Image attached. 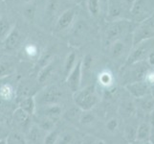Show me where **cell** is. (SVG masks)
<instances>
[{"mask_svg":"<svg viewBox=\"0 0 154 144\" xmlns=\"http://www.w3.org/2000/svg\"><path fill=\"white\" fill-rule=\"evenodd\" d=\"M131 28L132 21L130 19L124 18L109 21L104 32L105 45L109 46L114 41L122 40V38H125L130 32Z\"/></svg>","mask_w":154,"mask_h":144,"instance_id":"obj_1","label":"cell"},{"mask_svg":"<svg viewBox=\"0 0 154 144\" xmlns=\"http://www.w3.org/2000/svg\"><path fill=\"white\" fill-rule=\"evenodd\" d=\"M73 100L74 104L82 111L91 110L99 103V96L96 88L93 85L82 88L77 92L73 93Z\"/></svg>","mask_w":154,"mask_h":144,"instance_id":"obj_2","label":"cell"},{"mask_svg":"<svg viewBox=\"0 0 154 144\" xmlns=\"http://www.w3.org/2000/svg\"><path fill=\"white\" fill-rule=\"evenodd\" d=\"M64 97V91L56 85H50L35 94V100L36 107L60 104Z\"/></svg>","mask_w":154,"mask_h":144,"instance_id":"obj_3","label":"cell"},{"mask_svg":"<svg viewBox=\"0 0 154 144\" xmlns=\"http://www.w3.org/2000/svg\"><path fill=\"white\" fill-rule=\"evenodd\" d=\"M154 49V39L142 41L140 43L133 45L129 51L128 56L125 59L124 66H129L132 63L146 61L147 57Z\"/></svg>","mask_w":154,"mask_h":144,"instance_id":"obj_4","label":"cell"},{"mask_svg":"<svg viewBox=\"0 0 154 144\" xmlns=\"http://www.w3.org/2000/svg\"><path fill=\"white\" fill-rule=\"evenodd\" d=\"M125 73L122 76L123 81L125 83V86L131 83L144 81L146 72L151 68L146 61L132 63L129 66H124Z\"/></svg>","mask_w":154,"mask_h":144,"instance_id":"obj_5","label":"cell"},{"mask_svg":"<svg viewBox=\"0 0 154 144\" xmlns=\"http://www.w3.org/2000/svg\"><path fill=\"white\" fill-rule=\"evenodd\" d=\"M154 14V0H136L129 12L131 21L140 23Z\"/></svg>","mask_w":154,"mask_h":144,"instance_id":"obj_6","label":"cell"},{"mask_svg":"<svg viewBox=\"0 0 154 144\" xmlns=\"http://www.w3.org/2000/svg\"><path fill=\"white\" fill-rule=\"evenodd\" d=\"M151 39H154V14L137 23L132 31V46Z\"/></svg>","mask_w":154,"mask_h":144,"instance_id":"obj_7","label":"cell"},{"mask_svg":"<svg viewBox=\"0 0 154 144\" xmlns=\"http://www.w3.org/2000/svg\"><path fill=\"white\" fill-rule=\"evenodd\" d=\"M12 122L14 124L15 131L21 132V133H23L24 135H26L31 128V126L33 125L34 120L32 115L25 113V111L21 109L17 108L13 113Z\"/></svg>","mask_w":154,"mask_h":144,"instance_id":"obj_8","label":"cell"},{"mask_svg":"<svg viewBox=\"0 0 154 144\" xmlns=\"http://www.w3.org/2000/svg\"><path fill=\"white\" fill-rule=\"evenodd\" d=\"M82 60H79L77 65L74 66L70 73L65 77V82L68 89H70L72 93H75L82 88Z\"/></svg>","mask_w":154,"mask_h":144,"instance_id":"obj_9","label":"cell"},{"mask_svg":"<svg viewBox=\"0 0 154 144\" xmlns=\"http://www.w3.org/2000/svg\"><path fill=\"white\" fill-rule=\"evenodd\" d=\"M126 11L123 0H107V8H106V18L109 21L125 18V14Z\"/></svg>","mask_w":154,"mask_h":144,"instance_id":"obj_10","label":"cell"},{"mask_svg":"<svg viewBox=\"0 0 154 144\" xmlns=\"http://www.w3.org/2000/svg\"><path fill=\"white\" fill-rule=\"evenodd\" d=\"M77 14V9L76 8H72V9H68L64 11L60 17H58L56 25H55V29L57 32H63L67 30L68 28L71 27V25L73 24L74 20H75Z\"/></svg>","mask_w":154,"mask_h":144,"instance_id":"obj_11","label":"cell"},{"mask_svg":"<svg viewBox=\"0 0 154 144\" xmlns=\"http://www.w3.org/2000/svg\"><path fill=\"white\" fill-rule=\"evenodd\" d=\"M15 91H17V97L18 99L30 97V96H34L35 97V94L39 91L38 84V82L33 83L32 81H29V80H24L19 84V86Z\"/></svg>","mask_w":154,"mask_h":144,"instance_id":"obj_12","label":"cell"},{"mask_svg":"<svg viewBox=\"0 0 154 144\" xmlns=\"http://www.w3.org/2000/svg\"><path fill=\"white\" fill-rule=\"evenodd\" d=\"M127 91L133 98L138 99L143 96L150 93V87L145 81H139L135 83H131L125 86Z\"/></svg>","mask_w":154,"mask_h":144,"instance_id":"obj_13","label":"cell"},{"mask_svg":"<svg viewBox=\"0 0 154 144\" xmlns=\"http://www.w3.org/2000/svg\"><path fill=\"white\" fill-rule=\"evenodd\" d=\"M86 6L89 14L95 18H99L103 14L106 15L107 0H87Z\"/></svg>","mask_w":154,"mask_h":144,"instance_id":"obj_14","label":"cell"},{"mask_svg":"<svg viewBox=\"0 0 154 144\" xmlns=\"http://www.w3.org/2000/svg\"><path fill=\"white\" fill-rule=\"evenodd\" d=\"M46 135L47 133L43 129H41L35 123H33L26 134V138H27L28 144H43Z\"/></svg>","mask_w":154,"mask_h":144,"instance_id":"obj_15","label":"cell"},{"mask_svg":"<svg viewBox=\"0 0 154 144\" xmlns=\"http://www.w3.org/2000/svg\"><path fill=\"white\" fill-rule=\"evenodd\" d=\"M56 66H57V61L53 59L49 63H47L46 66H44L40 69L38 75V79H36V82H38V86H45L46 83H48V81L52 78L53 74L55 73V70L57 68Z\"/></svg>","mask_w":154,"mask_h":144,"instance_id":"obj_16","label":"cell"},{"mask_svg":"<svg viewBox=\"0 0 154 144\" xmlns=\"http://www.w3.org/2000/svg\"><path fill=\"white\" fill-rule=\"evenodd\" d=\"M21 42V35L17 28H13L9 33V35L3 40L4 48L7 51L15 50L20 45Z\"/></svg>","mask_w":154,"mask_h":144,"instance_id":"obj_17","label":"cell"},{"mask_svg":"<svg viewBox=\"0 0 154 144\" xmlns=\"http://www.w3.org/2000/svg\"><path fill=\"white\" fill-rule=\"evenodd\" d=\"M17 62L13 57L0 58V79L8 77L15 71Z\"/></svg>","mask_w":154,"mask_h":144,"instance_id":"obj_18","label":"cell"},{"mask_svg":"<svg viewBox=\"0 0 154 144\" xmlns=\"http://www.w3.org/2000/svg\"><path fill=\"white\" fill-rule=\"evenodd\" d=\"M108 47H109L110 57L112 58L113 60H117V59L122 58V56H124L125 54V52H127V50H128L127 44L123 40L114 41L113 43H111Z\"/></svg>","mask_w":154,"mask_h":144,"instance_id":"obj_19","label":"cell"},{"mask_svg":"<svg viewBox=\"0 0 154 144\" xmlns=\"http://www.w3.org/2000/svg\"><path fill=\"white\" fill-rule=\"evenodd\" d=\"M136 105L143 113L148 115L154 110V99L152 98L150 93L136 99Z\"/></svg>","mask_w":154,"mask_h":144,"instance_id":"obj_20","label":"cell"},{"mask_svg":"<svg viewBox=\"0 0 154 144\" xmlns=\"http://www.w3.org/2000/svg\"><path fill=\"white\" fill-rule=\"evenodd\" d=\"M17 108L24 110L25 113L29 114L30 115L34 116L36 110V103H35V97L34 96H30V97L18 99Z\"/></svg>","mask_w":154,"mask_h":144,"instance_id":"obj_21","label":"cell"},{"mask_svg":"<svg viewBox=\"0 0 154 144\" xmlns=\"http://www.w3.org/2000/svg\"><path fill=\"white\" fill-rule=\"evenodd\" d=\"M88 31H89V27L86 21L83 19H79L74 24V27L72 29V37L74 39H78V40L83 39L84 37L87 36Z\"/></svg>","mask_w":154,"mask_h":144,"instance_id":"obj_22","label":"cell"},{"mask_svg":"<svg viewBox=\"0 0 154 144\" xmlns=\"http://www.w3.org/2000/svg\"><path fill=\"white\" fill-rule=\"evenodd\" d=\"M151 132V126L148 122H142L137 126L136 130V140L148 141Z\"/></svg>","mask_w":154,"mask_h":144,"instance_id":"obj_23","label":"cell"},{"mask_svg":"<svg viewBox=\"0 0 154 144\" xmlns=\"http://www.w3.org/2000/svg\"><path fill=\"white\" fill-rule=\"evenodd\" d=\"M5 141H6V144H28L26 135L15 130L9 133L5 137Z\"/></svg>","mask_w":154,"mask_h":144,"instance_id":"obj_24","label":"cell"},{"mask_svg":"<svg viewBox=\"0 0 154 144\" xmlns=\"http://www.w3.org/2000/svg\"><path fill=\"white\" fill-rule=\"evenodd\" d=\"M0 96L5 101L11 102L17 97V91L11 84L4 83L0 85Z\"/></svg>","mask_w":154,"mask_h":144,"instance_id":"obj_25","label":"cell"},{"mask_svg":"<svg viewBox=\"0 0 154 144\" xmlns=\"http://www.w3.org/2000/svg\"><path fill=\"white\" fill-rule=\"evenodd\" d=\"M79 60V59H78V54L75 51H71L67 55L64 61V65H63V73H64L65 77L70 73V71L74 68V66L77 65Z\"/></svg>","mask_w":154,"mask_h":144,"instance_id":"obj_26","label":"cell"},{"mask_svg":"<svg viewBox=\"0 0 154 144\" xmlns=\"http://www.w3.org/2000/svg\"><path fill=\"white\" fill-rule=\"evenodd\" d=\"M77 138L76 136L71 131H64L60 132L58 136L56 144H76Z\"/></svg>","mask_w":154,"mask_h":144,"instance_id":"obj_27","label":"cell"},{"mask_svg":"<svg viewBox=\"0 0 154 144\" xmlns=\"http://www.w3.org/2000/svg\"><path fill=\"white\" fill-rule=\"evenodd\" d=\"M82 113V110L79 108H78L76 105H74V107L67 110L65 113H63V115H64V118H66L70 122H79Z\"/></svg>","mask_w":154,"mask_h":144,"instance_id":"obj_28","label":"cell"},{"mask_svg":"<svg viewBox=\"0 0 154 144\" xmlns=\"http://www.w3.org/2000/svg\"><path fill=\"white\" fill-rule=\"evenodd\" d=\"M113 81L114 77L112 73L109 72L108 70H103L99 74L98 82L103 88H110L113 85Z\"/></svg>","mask_w":154,"mask_h":144,"instance_id":"obj_29","label":"cell"},{"mask_svg":"<svg viewBox=\"0 0 154 144\" xmlns=\"http://www.w3.org/2000/svg\"><path fill=\"white\" fill-rule=\"evenodd\" d=\"M12 29V25L6 18H0V40L3 41Z\"/></svg>","mask_w":154,"mask_h":144,"instance_id":"obj_30","label":"cell"},{"mask_svg":"<svg viewBox=\"0 0 154 144\" xmlns=\"http://www.w3.org/2000/svg\"><path fill=\"white\" fill-rule=\"evenodd\" d=\"M135 110V105L130 102V101H125L121 105V114L124 116L129 117L134 114Z\"/></svg>","mask_w":154,"mask_h":144,"instance_id":"obj_31","label":"cell"},{"mask_svg":"<svg viewBox=\"0 0 154 144\" xmlns=\"http://www.w3.org/2000/svg\"><path fill=\"white\" fill-rule=\"evenodd\" d=\"M60 132L58 131L57 128L56 127L54 130H52L51 132L47 133L43 144H56L57 139L58 136H60Z\"/></svg>","mask_w":154,"mask_h":144,"instance_id":"obj_32","label":"cell"},{"mask_svg":"<svg viewBox=\"0 0 154 144\" xmlns=\"http://www.w3.org/2000/svg\"><path fill=\"white\" fill-rule=\"evenodd\" d=\"M94 120L95 115L93 114V113H91V110H85L82 113L81 118H79V123H82V125H88L91 124Z\"/></svg>","mask_w":154,"mask_h":144,"instance_id":"obj_33","label":"cell"},{"mask_svg":"<svg viewBox=\"0 0 154 144\" xmlns=\"http://www.w3.org/2000/svg\"><path fill=\"white\" fill-rule=\"evenodd\" d=\"M24 53L27 55L29 58H35L38 55V47L35 44L33 43H28L24 47Z\"/></svg>","mask_w":154,"mask_h":144,"instance_id":"obj_34","label":"cell"},{"mask_svg":"<svg viewBox=\"0 0 154 144\" xmlns=\"http://www.w3.org/2000/svg\"><path fill=\"white\" fill-rule=\"evenodd\" d=\"M136 130L137 128H134L132 125L127 126L125 128V138L128 141V143H131L136 140Z\"/></svg>","mask_w":154,"mask_h":144,"instance_id":"obj_35","label":"cell"},{"mask_svg":"<svg viewBox=\"0 0 154 144\" xmlns=\"http://www.w3.org/2000/svg\"><path fill=\"white\" fill-rule=\"evenodd\" d=\"M144 81H145L149 87H154V69H153L152 67L146 72Z\"/></svg>","mask_w":154,"mask_h":144,"instance_id":"obj_36","label":"cell"},{"mask_svg":"<svg viewBox=\"0 0 154 144\" xmlns=\"http://www.w3.org/2000/svg\"><path fill=\"white\" fill-rule=\"evenodd\" d=\"M118 126H119V121L116 118H111L107 121V123H106V128H107V130L110 132H115L118 129Z\"/></svg>","mask_w":154,"mask_h":144,"instance_id":"obj_37","label":"cell"},{"mask_svg":"<svg viewBox=\"0 0 154 144\" xmlns=\"http://www.w3.org/2000/svg\"><path fill=\"white\" fill-rule=\"evenodd\" d=\"M123 1H124V4H125V7L126 11L129 14L130 10H131V8H132V6H133V4L136 0H123Z\"/></svg>","mask_w":154,"mask_h":144,"instance_id":"obj_38","label":"cell"},{"mask_svg":"<svg viewBox=\"0 0 154 144\" xmlns=\"http://www.w3.org/2000/svg\"><path fill=\"white\" fill-rule=\"evenodd\" d=\"M8 102L7 101H5L1 96H0V111H2L4 109H5V107H6V104H7Z\"/></svg>","mask_w":154,"mask_h":144,"instance_id":"obj_39","label":"cell"},{"mask_svg":"<svg viewBox=\"0 0 154 144\" xmlns=\"http://www.w3.org/2000/svg\"><path fill=\"white\" fill-rule=\"evenodd\" d=\"M148 142H149L150 144H154V128L153 127H151V132H150V136H149Z\"/></svg>","mask_w":154,"mask_h":144,"instance_id":"obj_40","label":"cell"},{"mask_svg":"<svg viewBox=\"0 0 154 144\" xmlns=\"http://www.w3.org/2000/svg\"><path fill=\"white\" fill-rule=\"evenodd\" d=\"M129 144H150L148 141H139V140H135L133 142H131Z\"/></svg>","mask_w":154,"mask_h":144,"instance_id":"obj_41","label":"cell"},{"mask_svg":"<svg viewBox=\"0 0 154 144\" xmlns=\"http://www.w3.org/2000/svg\"><path fill=\"white\" fill-rule=\"evenodd\" d=\"M150 94L152 96V98L154 99V87H150Z\"/></svg>","mask_w":154,"mask_h":144,"instance_id":"obj_42","label":"cell"},{"mask_svg":"<svg viewBox=\"0 0 154 144\" xmlns=\"http://www.w3.org/2000/svg\"><path fill=\"white\" fill-rule=\"evenodd\" d=\"M0 144H6V141H5V138H3V139H0Z\"/></svg>","mask_w":154,"mask_h":144,"instance_id":"obj_43","label":"cell"},{"mask_svg":"<svg viewBox=\"0 0 154 144\" xmlns=\"http://www.w3.org/2000/svg\"><path fill=\"white\" fill-rule=\"evenodd\" d=\"M0 58H1V54H0Z\"/></svg>","mask_w":154,"mask_h":144,"instance_id":"obj_44","label":"cell"},{"mask_svg":"<svg viewBox=\"0 0 154 144\" xmlns=\"http://www.w3.org/2000/svg\"><path fill=\"white\" fill-rule=\"evenodd\" d=\"M70 1H73V0H70Z\"/></svg>","mask_w":154,"mask_h":144,"instance_id":"obj_45","label":"cell"},{"mask_svg":"<svg viewBox=\"0 0 154 144\" xmlns=\"http://www.w3.org/2000/svg\"><path fill=\"white\" fill-rule=\"evenodd\" d=\"M76 144H77V143H76ZM78 144H79V143H78Z\"/></svg>","mask_w":154,"mask_h":144,"instance_id":"obj_46","label":"cell"},{"mask_svg":"<svg viewBox=\"0 0 154 144\" xmlns=\"http://www.w3.org/2000/svg\"><path fill=\"white\" fill-rule=\"evenodd\" d=\"M127 144H129V143H127Z\"/></svg>","mask_w":154,"mask_h":144,"instance_id":"obj_47","label":"cell"}]
</instances>
